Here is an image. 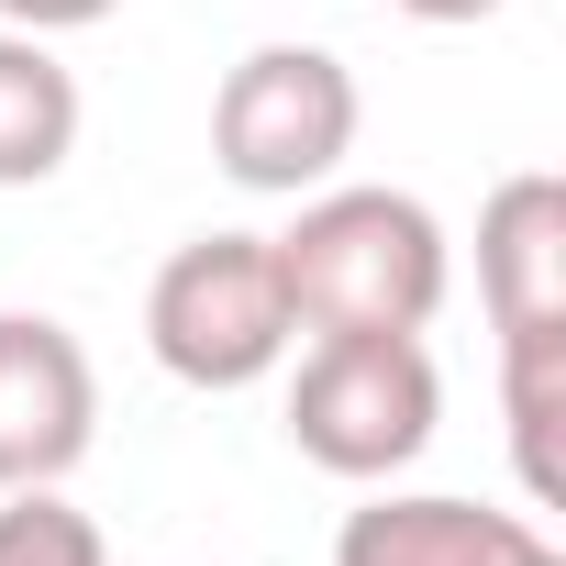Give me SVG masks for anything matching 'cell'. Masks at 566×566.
Segmentation results:
<instances>
[{"label": "cell", "mask_w": 566, "mask_h": 566, "mask_svg": "<svg viewBox=\"0 0 566 566\" xmlns=\"http://www.w3.org/2000/svg\"><path fill=\"white\" fill-rule=\"evenodd\" d=\"M277 244V290L301 334H422L444 312V222L411 189H312Z\"/></svg>", "instance_id": "obj_1"}, {"label": "cell", "mask_w": 566, "mask_h": 566, "mask_svg": "<svg viewBox=\"0 0 566 566\" xmlns=\"http://www.w3.org/2000/svg\"><path fill=\"white\" fill-rule=\"evenodd\" d=\"M145 345L178 389H255L290 367L301 323L277 290V244L266 233H189L156 290H145Z\"/></svg>", "instance_id": "obj_2"}, {"label": "cell", "mask_w": 566, "mask_h": 566, "mask_svg": "<svg viewBox=\"0 0 566 566\" xmlns=\"http://www.w3.org/2000/svg\"><path fill=\"white\" fill-rule=\"evenodd\" d=\"M356 123H367L356 67L323 56V45H255V56H233V78L211 90V156H222V178L255 189V200H312V189H334V167L356 156Z\"/></svg>", "instance_id": "obj_3"}, {"label": "cell", "mask_w": 566, "mask_h": 566, "mask_svg": "<svg viewBox=\"0 0 566 566\" xmlns=\"http://www.w3.org/2000/svg\"><path fill=\"white\" fill-rule=\"evenodd\" d=\"M444 422V378L422 356V334H312L301 378H290V444L323 478H400Z\"/></svg>", "instance_id": "obj_4"}, {"label": "cell", "mask_w": 566, "mask_h": 566, "mask_svg": "<svg viewBox=\"0 0 566 566\" xmlns=\"http://www.w3.org/2000/svg\"><path fill=\"white\" fill-rule=\"evenodd\" d=\"M101 444L90 345L56 312H0V489H45Z\"/></svg>", "instance_id": "obj_5"}, {"label": "cell", "mask_w": 566, "mask_h": 566, "mask_svg": "<svg viewBox=\"0 0 566 566\" xmlns=\"http://www.w3.org/2000/svg\"><path fill=\"white\" fill-rule=\"evenodd\" d=\"M334 566H566V555L522 511H489V500H455V489H389L378 478V500L345 511Z\"/></svg>", "instance_id": "obj_6"}, {"label": "cell", "mask_w": 566, "mask_h": 566, "mask_svg": "<svg viewBox=\"0 0 566 566\" xmlns=\"http://www.w3.org/2000/svg\"><path fill=\"white\" fill-rule=\"evenodd\" d=\"M478 301L500 334L522 323H566V178L555 167H522L489 189L478 211Z\"/></svg>", "instance_id": "obj_7"}, {"label": "cell", "mask_w": 566, "mask_h": 566, "mask_svg": "<svg viewBox=\"0 0 566 566\" xmlns=\"http://www.w3.org/2000/svg\"><path fill=\"white\" fill-rule=\"evenodd\" d=\"M67 156H78V78L56 34L0 23V189H45Z\"/></svg>", "instance_id": "obj_8"}, {"label": "cell", "mask_w": 566, "mask_h": 566, "mask_svg": "<svg viewBox=\"0 0 566 566\" xmlns=\"http://www.w3.org/2000/svg\"><path fill=\"white\" fill-rule=\"evenodd\" d=\"M500 411H511V467H522L533 511H555L566 500V444H555V422H566V323L500 334Z\"/></svg>", "instance_id": "obj_9"}, {"label": "cell", "mask_w": 566, "mask_h": 566, "mask_svg": "<svg viewBox=\"0 0 566 566\" xmlns=\"http://www.w3.org/2000/svg\"><path fill=\"white\" fill-rule=\"evenodd\" d=\"M0 566H112L101 522L45 478V489H0Z\"/></svg>", "instance_id": "obj_10"}, {"label": "cell", "mask_w": 566, "mask_h": 566, "mask_svg": "<svg viewBox=\"0 0 566 566\" xmlns=\"http://www.w3.org/2000/svg\"><path fill=\"white\" fill-rule=\"evenodd\" d=\"M123 0H0V23L12 34H90V23H112Z\"/></svg>", "instance_id": "obj_11"}, {"label": "cell", "mask_w": 566, "mask_h": 566, "mask_svg": "<svg viewBox=\"0 0 566 566\" xmlns=\"http://www.w3.org/2000/svg\"><path fill=\"white\" fill-rule=\"evenodd\" d=\"M389 12H411V23H489L500 0H389Z\"/></svg>", "instance_id": "obj_12"}]
</instances>
